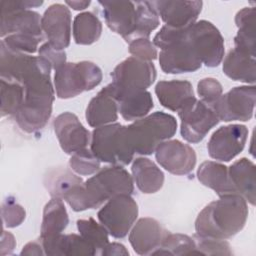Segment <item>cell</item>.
I'll use <instances>...</instances> for the list:
<instances>
[{"instance_id": "cell-1", "label": "cell", "mask_w": 256, "mask_h": 256, "mask_svg": "<svg viewBox=\"0 0 256 256\" xmlns=\"http://www.w3.org/2000/svg\"><path fill=\"white\" fill-rule=\"evenodd\" d=\"M50 65L40 56H31L8 49L1 44V79L17 82L24 88V101L13 116L19 128L36 133L48 123L55 99Z\"/></svg>"}, {"instance_id": "cell-25", "label": "cell", "mask_w": 256, "mask_h": 256, "mask_svg": "<svg viewBox=\"0 0 256 256\" xmlns=\"http://www.w3.org/2000/svg\"><path fill=\"white\" fill-rule=\"evenodd\" d=\"M131 170L133 181L143 194L157 193L164 185V173L148 158L139 157L134 159Z\"/></svg>"}, {"instance_id": "cell-16", "label": "cell", "mask_w": 256, "mask_h": 256, "mask_svg": "<svg viewBox=\"0 0 256 256\" xmlns=\"http://www.w3.org/2000/svg\"><path fill=\"white\" fill-rule=\"evenodd\" d=\"M158 60L161 69L167 74L191 73L202 67V62L187 42L185 33L180 41L161 50L158 54Z\"/></svg>"}, {"instance_id": "cell-15", "label": "cell", "mask_w": 256, "mask_h": 256, "mask_svg": "<svg viewBox=\"0 0 256 256\" xmlns=\"http://www.w3.org/2000/svg\"><path fill=\"white\" fill-rule=\"evenodd\" d=\"M159 17L166 26L175 29H187L197 22L203 2L193 1H152Z\"/></svg>"}, {"instance_id": "cell-5", "label": "cell", "mask_w": 256, "mask_h": 256, "mask_svg": "<svg viewBox=\"0 0 256 256\" xmlns=\"http://www.w3.org/2000/svg\"><path fill=\"white\" fill-rule=\"evenodd\" d=\"M102 79V70L93 62L66 63L55 71L54 88L58 98L70 99L85 91L93 90Z\"/></svg>"}, {"instance_id": "cell-21", "label": "cell", "mask_w": 256, "mask_h": 256, "mask_svg": "<svg viewBox=\"0 0 256 256\" xmlns=\"http://www.w3.org/2000/svg\"><path fill=\"white\" fill-rule=\"evenodd\" d=\"M69 224V216L61 199L52 198L44 207L40 242L43 248L58 239Z\"/></svg>"}, {"instance_id": "cell-24", "label": "cell", "mask_w": 256, "mask_h": 256, "mask_svg": "<svg viewBox=\"0 0 256 256\" xmlns=\"http://www.w3.org/2000/svg\"><path fill=\"white\" fill-rule=\"evenodd\" d=\"M256 56L234 48L223 61L224 74L234 81L254 85L256 81Z\"/></svg>"}, {"instance_id": "cell-45", "label": "cell", "mask_w": 256, "mask_h": 256, "mask_svg": "<svg viewBox=\"0 0 256 256\" xmlns=\"http://www.w3.org/2000/svg\"><path fill=\"white\" fill-rule=\"evenodd\" d=\"M100 255L108 256V255H115V256H129V251L123 244L120 243H108L103 250L101 251Z\"/></svg>"}, {"instance_id": "cell-28", "label": "cell", "mask_w": 256, "mask_h": 256, "mask_svg": "<svg viewBox=\"0 0 256 256\" xmlns=\"http://www.w3.org/2000/svg\"><path fill=\"white\" fill-rule=\"evenodd\" d=\"M235 23L238 27L237 35L234 38L235 48L255 55V9L245 7L235 16Z\"/></svg>"}, {"instance_id": "cell-40", "label": "cell", "mask_w": 256, "mask_h": 256, "mask_svg": "<svg viewBox=\"0 0 256 256\" xmlns=\"http://www.w3.org/2000/svg\"><path fill=\"white\" fill-rule=\"evenodd\" d=\"M1 215L4 227L15 228L24 222L26 218V211L15 201V199L9 197L2 204Z\"/></svg>"}, {"instance_id": "cell-47", "label": "cell", "mask_w": 256, "mask_h": 256, "mask_svg": "<svg viewBox=\"0 0 256 256\" xmlns=\"http://www.w3.org/2000/svg\"><path fill=\"white\" fill-rule=\"evenodd\" d=\"M21 255H45V251L43 248V245L41 242H29L27 243L22 251H21Z\"/></svg>"}, {"instance_id": "cell-23", "label": "cell", "mask_w": 256, "mask_h": 256, "mask_svg": "<svg viewBox=\"0 0 256 256\" xmlns=\"http://www.w3.org/2000/svg\"><path fill=\"white\" fill-rule=\"evenodd\" d=\"M228 173L235 194L242 196L247 203L254 206L256 199L255 164L248 158H241L228 168Z\"/></svg>"}, {"instance_id": "cell-11", "label": "cell", "mask_w": 256, "mask_h": 256, "mask_svg": "<svg viewBox=\"0 0 256 256\" xmlns=\"http://www.w3.org/2000/svg\"><path fill=\"white\" fill-rule=\"evenodd\" d=\"M248 128L241 124L220 127L210 137L207 145L209 156L220 162H230L245 148Z\"/></svg>"}, {"instance_id": "cell-19", "label": "cell", "mask_w": 256, "mask_h": 256, "mask_svg": "<svg viewBox=\"0 0 256 256\" xmlns=\"http://www.w3.org/2000/svg\"><path fill=\"white\" fill-rule=\"evenodd\" d=\"M118 101L110 85L104 87L91 99L86 109V121L89 126L98 128L116 123L118 120Z\"/></svg>"}, {"instance_id": "cell-41", "label": "cell", "mask_w": 256, "mask_h": 256, "mask_svg": "<svg viewBox=\"0 0 256 256\" xmlns=\"http://www.w3.org/2000/svg\"><path fill=\"white\" fill-rule=\"evenodd\" d=\"M197 91L201 100L212 107L223 95V87L221 83L217 79L210 77L200 80L197 86Z\"/></svg>"}, {"instance_id": "cell-34", "label": "cell", "mask_w": 256, "mask_h": 256, "mask_svg": "<svg viewBox=\"0 0 256 256\" xmlns=\"http://www.w3.org/2000/svg\"><path fill=\"white\" fill-rule=\"evenodd\" d=\"M77 229L80 235L100 254L103 248L109 243V233L100 223L93 218L80 219L77 221Z\"/></svg>"}, {"instance_id": "cell-48", "label": "cell", "mask_w": 256, "mask_h": 256, "mask_svg": "<svg viewBox=\"0 0 256 256\" xmlns=\"http://www.w3.org/2000/svg\"><path fill=\"white\" fill-rule=\"evenodd\" d=\"M91 4V1H65V5L68 6L69 8H72L73 10L76 11H82L88 8Z\"/></svg>"}, {"instance_id": "cell-43", "label": "cell", "mask_w": 256, "mask_h": 256, "mask_svg": "<svg viewBox=\"0 0 256 256\" xmlns=\"http://www.w3.org/2000/svg\"><path fill=\"white\" fill-rule=\"evenodd\" d=\"M38 53H39V56L43 58L50 65V67L55 71H57L67 63L66 52L64 50H60L53 47L48 42L40 46Z\"/></svg>"}, {"instance_id": "cell-12", "label": "cell", "mask_w": 256, "mask_h": 256, "mask_svg": "<svg viewBox=\"0 0 256 256\" xmlns=\"http://www.w3.org/2000/svg\"><path fill=\"white\" fill-rule=\"evenodd\" d=\"M155 157L162 168L178 176L191 173L197 163L195 150L179 140L162 142L155 151Z\"/></svg>"}, {"instance_id": "cell-35", "label": "cell", "mask_w": 256, "mask_h": 256, "mask_svg": "<svg viewBox=\"0 0 256 256\" xmlns=\"http://www.w3.org/2000/svg\"><path fill=\"white\" fill-rule=\"evenodd\" d=\"M198 254L194 238L176 233H169L164 239L161 246L154 252L153 255H191Z\"/></svg>"}, {"instance_id": "cell-8", "label": "cell", "mask_w": 256, "mask_h": 256, "mask_svg": "<svg viewBox=\"0 0 256 256\" xmlns=\"http://www.w3.org/2000/svg\"><path fill=\"white\" fill-rule=\"evenodd\" d=\"M138 205L131 195L122 194L109 199L97 217L109 235L122 239L127 236L138 217Z\"/></svg>"}, {"instance_id": "cell-13", "label": "cell", "mask_w": 256, "mask_h": 256, "mask_svg": "<svg viewBox=\"0 0 256 256\" xmlns=\"http://www.w3.org/2000/svg\"><path fill=\"white\" fill-rule=\"evenodd\" d=\"M53 127L61 149L68 155L83 150L90 144V132L71 112L58 115L54 120Z\"/></svg>"}, {"instance_id": "cell-33", "label": "cell", "mask_w": 256, "mask_h": 256, "mask_svg": "<svg viewBox=\"0 0 256 256\" xmlns=\"http://www.w3.org/2000/svg\"><path fill=\"white\" fill-rule=\"evenodd\" d=\"M24 101V88L21 84L1 79V116H14Z\"/></svg>"}, {"instance_id": "cell-3", "label": "cell", "mask_w": 256, "mask_h": 256, "mask_svg": "<svg viewBox=\"0 0 256 256\" xmlns=\"http://www.w3.org/2000/svg\"><path fill=\"white\" fill-rule=\"evenodd\" d=\"M248 215V203L242 196L223 195L199 213L195 221V231L202 237L227 240L242 231Z\"/></svg>"}, {"instance_id": "cell-30", "label": "cell", "mask_w": 256, "mask_h": 256, "mask_svg": "<svg viewBox=\"0 0 256 256\" xmlns=\"http://www.w3.org/2000/svg\"><path fill=\"white\" fill-rule=\"evenodd\" d=\"M102 23L92 12L78 14L73 22V38L78 45H92L102 35Z\"/></svg>"}, {"instance_id": "cell-6", "label": "cell", "mask_w": 256, "mask_h": 256, "mask_svg": "<svg viewBox=\"0 0 256 256\" xmlns=\"http://www.w3.org/2000/svg\"><path fill=\"white\" fill-rule=\"evenodd\" d=\"M85 187L92 207L96 209L115 196L132 195L134 181L125 168L120 165H112L100 169L85 182Z\"/></svg>"}, {"instance_id": "cell-10", "label": "cell", "mask_w": 256, "mask_h": 256, "mask_svg": "<svg viewBox=\"0 0 256 256\" xmlns=\"http://www.w3.org/2000/svg\"><path fill=\"white\" fill-rule=\"evenodd\" d=\"M256 89L254 85L238 86L222 95L213 106L220 121H250L254 115Z\"/></svg>"}, {"instance_id": "cell-7", "label": "cell", "mask_w": 256, "mask_h": 256, "mask_svg": "<svg viewBox=\"0 0 256 256\" xmlns=\"http://www.w3.org/2000/svg\"><path fill=\"white\" fill-rule=\"evenodd\" d=\"M185 38L205 66L214 68L223 61L225 54L224 38L211 22L207 20L197 21L186 30Z\"/></svg>"}, {"instance_id": "cell-39", "label": "cell", "mask_w": 256, "mask_h": 256, "mask_svg": "<svg viewBox=\"0 0 256 256\" xmlns=\"http://www.w3.org/2000/svg\"><path fill=\"white\" fill-rule=\"evenodd\" d=\"M196 243V250L198 254L203 255H232L230 244L226 240L215 239L210 237H202L197 234L194 235Z\"/></svg>"}, {"instance_id": "cell-32", "label": "cell", "mask_w": 256, "mask_h": 256, "mask_svg": "<svg viewBox=\"0 0 256 256\" xmlns=\"http://www.w3.org/2000/svg\"><path fill=\"white\" fill-rule=\"evenodd\" d=\"M136 24L128 43L139 38H149L152 31L160 25V17L152 1H136Z\"/></svg>"}, {"instance_id": "cell-18", "label": "cell", "mask_w": 256, "mask_h": 256, "mask_svg": "<svg viewBox=\"0 0 256 256\" xmlns=\"http://www.w3.org/2000/svg\"><path fill=\"white\" fill-rule=\"evenodd\" d=\"M107 26L127 43L136 24V6L132 1H99Z\"/></svg>"}, {"instance_id": "cell-26", "label": "cell", "mask_w": 256, "mask_h": 256, "mask_svg": "<svg viewBox=\"0 0 256 256\" xmlns=\"http://www.w3.org/2000/svg\"><path fill=\"white\" fill-rule=\"evenodd\" d=\"M198 180L206 187L212 189L219 197L235 194L231 185L228 167L215 161L203 162L197 171Z\"/></svg>"}, {"instance_id": "cell-36", "label": "cell", "mask_w": 256, "mask_h": 256, "mask_svg": "<svg viewBox=\"0 0 256 256\" xmlns=\"http://www.w3.org/2000/svg\"><path fill=\"white\" fill-rule=\"evenodd\" d=\"M83 180L69 170H56L51 172L45 180V186L52 198H63L64 194L75 184Z\"/></svg>"}, {"instance_id": "cell-27", "label": "cell", "mask_w": 256, "mask_h": 256, "mask_svg": "<svg viewBox=\"0 0 256 256\" xmlns=\"http://www.w3.org/2000/svg\"><path fill=\"white\" fill-rule=\"evenodd\" d=\"M121 127L119 123H113L95 128L91 135L90 150L104 163L116 165L115 138Z\"/></svg>"}, {"instance_id": "cell-29", "label": "cell", "mask_w": 256, "mask_h": 256, "mask_svg": "<svg viewBox=\"0 0 256 256\" xmlns=\"http://www.w3.org/2000/svg\"><path fill=\"white\" fill-rule=\"evenodd\" d=\"M45 255L72 256V255H96L95 249L81 236L77 234L61 235L54 242L44 247Z\"/></svg>"}, {"instance_id": "cell-2", "label": "cell", "mask_w": 256, "mask_h": 256, "mask_svg": "<svg viewBox=\"0 0 256 256\" xmlns=\"http://www.w3.org/2000/svg\"><path fill=\"white\" fill-rule=\"evenodd\" d=\"M176 131L175 117L164 112H154L128 126L121 125L116 136L117 164L129 165L135 154L148 156L155 153L157 147L170 140Z\"/></svg>"}, {"instance_id": "cell-37", "label": "cell", "mask_w": 256, "mask_h": 256, "mask_svg": "<svg viewBox=\"0 0 256 256\" xmlns=\"http://www.w3.org/2000/svg\"><path fill=\"white\" fill-rule=\"evenodd\" d=\"M69 166L72 171L80 176H90L96 174L100 170L101 161L91 150L85 148L71 155Z\"/></svg>"}, {"instance_id": "cell-38", "label": "cell", "mask_w": 256, "mask_h": 256, "mask_svg": "<svg viewBox=\"0 0 256 256\" xmlns=\"http://www.w3.org/2000/svg\"><path fill=\"white\" fill-rule=\"evenodd\" d=\"M43 38L29 34H12L3 38L1 43L12 51L31 55L39 50Z\"/></svg>"}, {"instance_id": "cell-4", "label": "cell", "mask_w": 256, "mask_h": 256, "mask_svg": "<svg viewBox=\"0 0 256 256\" xmlns=\"http://www.w3.org/2000/svg\"><path fill=\"white\" fill-rule=\"evenodd\" d=\"M112 83L109 84L117 101L122 98L147 91L155 82L157 70L152 62H146L129 57L119 63L112 74Z\"/></svg>"}, {"instance_id": "cell-44", "label": "cell", "mask_w": 256, "mask_h": 256, "mask_svg": "<svg viewBox=\"0 0 256 256\" xmlns=\"http://www.w3.org/2000/svg\"><path fill=\"white\" fill-rule=\"evenodd\" d=\"M43 1L37 0H2L1 1V13L16 11V10H31V8H37L43 5Z\"/></svg>"}, {"instance_id": "cell-14", "label": "cell", "mask_w": 256, "mask_h": 256, "mask_svg": "<svg viewBox=\"0 0 256 256\" xmlns=\"http://www.w3.org/2000/svg\"><path fill=\"white\" fill-rule=\"evenodd\" d=\"M72 17L69 7L65 4H52L44 12L41 19L42 30L48 43L53 47L65 50L71 41Z\"/></svg>"}, {"instance_id": "cell-46", "label": "cell", "mask_w": 256, "mask_h": 256, "mask_svg": "<svg viewBox=\"0 0 256 256\" xmlns=\"http://www.w3.org/2000/svg\"><path fill=\"white\" fill-rule=\"evenodd\" d=\"M16 247V240L14 236L5 230H3L1 238V255L12 254Z\"/></svg>"}, {"instance_id": "cell-20", "label": "cell", "mask_w": 256, "mask_h": 256, "mask_svg": "<svg viewBox=\"0 0 256 256\" xmlns=\"http://www.w3.org/2000/svg\"><path fill=\"white\" fill-rule=\"evenodd\" d=\"M155 94L163 107L174 112H180L196 99L192 84L181 80L158 82Z\"/></svg>"}, {"instance_id": "cell-42", "label": "cell", "mask_w": 256, "mask_h": 256, "mask_svg": "<svg viewBox=\"0 0 256 256\" xmlns=\"http://www.w3.org/2000/svg\"><path fill=\"white\" fill-rule=\"evenodd\" d=\"M129 53L132 57L146 62H152L158 58L157 48L149 38H139L131 41L129 43Z\"/></svg>"}, {"instance_id": "cell-22", "label": "cell", "mask_w": 256, "mask_h": 256, "mask_svg": "<svg viewBox=\"0 0 256 256\" xmlns=\"http://www.w3.org/2000/svg\"><path fill=\"white\" fill-rule=\"evenodd\" d=\"M40 15L32 10L1 13V38L12 34H29L43 37Z\"/></svg>"}, {"instance_id": "cell-31", "label": "cell", "mask_w": 256, "mask_h": 256, "mask_svg": "<svg viewBox=\"0 0 256 256\" xmlns=\"http://www.w3.org/2000/svg\"><path fill=\"white\" fill-rule=\"evenodd\" d=\"M119 113L126 121H137L147 115L154 107L152 95L148 91H142L126 96L118 101Z\"/></svg>"}, {"instance_id": "cell-9", "label": "cell", "mask_w": 256, "mask_h": 256, "mask_svg": "<svg viewBox=\"0 0 256 256\" xmlns=\"http://www.w3.org/2000/svg\"><path fill=\"white\" fill-rule=\"evenodd\" d=\"M181 119V136L189 143L201 142L219 122L214 108L202 100L195 99L178 112Z\"/></svg>"}, {"instance_id": "cell-17", "label": "cell", "mask_w": 256, "mask_h": 256, "mask_svg": "<svg viewBox=\"0 0 256 256\" xmlns=\"http://www.w3.org/2000/svg\"><path fill=\"white\" fill-rule=\"evenodd\" d=\"M169 231L153 218L139 219L132 227L129 242L133 250L139 255H153L161 246Z\"/></svg>"}]
</instances>
